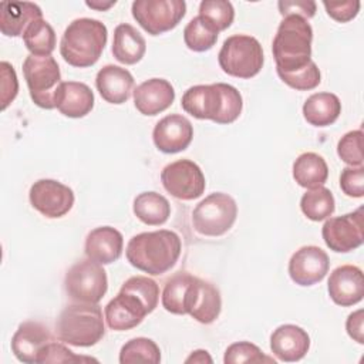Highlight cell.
Returning a JSON list of instances; mask_svg holds the SVG:
<instances>
[{
    "label": "cell",
    "instance_id": "cell-5",
    "mask_svg": "<svg viewBox=\"0 0 364 364\" xmlns=\"http://www.w3.org/2000/svg\"><path fill=\"white\" fill-rule=\"evenodd\" d=\"M60 341L75 347H91L105 334L102 310L92 303H73L65 306L55 321Z\"/></svg>",
    "mask_w": 364,
    "mask_h": 364
},
{
    "label": "cell",
    "instance_id": "cell-32",
    "mask_svg": "<svg viewBox=\"0 0 364 364\" xmlns=\"http://www.w3.org/2000/svg\"><path fill=\"white\" fill-rule=\"evenodd\" d=\"M23 41L33 55H51L55 48V31L44 18L34 20L24 31Z\"/></svg>",
    "mask_w": 364,
    "mask_h": 364
},
{
    "label": "cell",
    "instance_id": "cell-42",
    "mask_svg": "<svg viewBox=\"0 0 364 364\" xmlns=\"http://www.w3.org/2000/svg\"><path fill=\"white\" fill-rule=\"evenodd\" d=\"M323 6L327 11V14L338 21V23H347L353 20L358 11L361 3L358 0H347V1H323Z\"/></svg>",
    "mask_w": 364,
    "mask_h": 364
},
{
    "label": "cell",
    "instance_id": "cell-18",
    "mask_svg": "<svg viewBox=\"0 0 364 364\" xmlns=\"http://www.w3.org/2000/svg\"><path fill=\"white\" fill-rule=\"evenodd\" d=\"M53 341V336L47 326L40 321L21 323L11 338V351L21 363L34 364L40 351Z\"/></svg>",
    "mask_w": 364,
    "mask_h": 364
},
{
    "label": "cell",
    "instance_id": "cell-46",
    "mask_svg": "<svg viewBox=\"0 0 364 364\" xmlns=\"http://www.w3.org/2000/svg\"><path fill=\"white\" fill-rule=\"evenodd\" d=\"M185 363H212V357L208 354L206 350H195L192 354L185 360Z\"/></svg>",
    "mask_w": 364,
    "mask_h": 364
},
{
    "label": "cell",
    "instance_id": "cell-13",
    "mask_svg": "<svg viewBox=\"0 0 364 364\" xmlns=\"http://www.w3.org/2000/svg\"><path fill=\"white\" fill-rule=\"evenodd\" d=\"M31 206L43 216L57 219L67 215L74 205V192L55 179H38L28 192Z\"/></svg>",
    "mask_w": 364,
    "mask_h": 364
},
{
    "label": "cell",
    "instance_id": "cell-36",
    "mask_svg": "<svg viewBox=\"0 0 364 364\" xmlns=\"http://www.w3.org/2000/svg\"><path fill=\"white\" fill-rule=\"evenodd\" d=\"M121 291H128L136 296L148 309L149 313L155 310L159 300V286L155 280L146 276H132L124 282Z\"/></svg>",
    "mask_w": 364,
    "mask_h": 364
},
{
    "label": "cell",
    "instance_id": "cell-15",
    "mask_svg": "<svg viewBox=\"0 0 364 364\" xmlns=\"http://www.w3.org/2000/svg\"><path fill=\"white\" fill-rule=\"evenodd\" d=\"M193 138L191 121L181 114H171L156 122L152 131L155 146L164 154L185 151Z\"/></svg>",
    "mask_w": 364,
    "mask_h": 364
},
{
    "label": "cell",
    "instance_id": "cell-38",
    "mask_svg": "<svg viewBox=\"0 0 364 364\" xmlns=\"http://www.w3.org/2000/svg\"><path fill=\"white\" fill-rule=\"evenodd\" d=\"M280 80L287 84L290 88L297 91H309L316 88L321 81V74L317 64L311 60L306 67L291 73H282L277 71Z\"/></svg>",
    "mask_w": 364,
    "mask_h": 364
},
{
    "label": "cell",
    "instance_id": "cell-35",
    "mask_svg": "<svg viewBox=\"0 0 364 364\" xmlns=\"http://www.w3.org/2000/svg\"><path fill=\"white\" fill-rule=\"evenodd\" d=\"M199 16L212 24L216 31L226 30L235 18V9L226 0H203L199 4Z\"/></svg>",
    "mask_w": 364,
    "mask_h": 364
},
{
    "label": "cell",
    "instance_id": "cell-1",
    "mask_svg": "<svg viewBox=\"0 0 364 364\" xmlns=\"http://www.w3.org/2000/svg\"><path fill=\"white\" fill-rule=\"evenodd\" d=\"M181 250V237L172 230L161 229L132 236L127 245L125 256L135 269L151 276H159L175 266Z\"/></svg>",
    "mask_w": 364,
    "mask_h": 364
},
{
    "label": "cell",
    "instance_id": "cell-34",
    "mask_svg": "<svg viewBox=\"0 0 364 364\" xmlns=\"http://www.w3.org/2000/svg\"><path fill=\"white\" fill-rule=\"evenodd\" d=\"M161 361V350L156 343L146 337H135L128 340L119 351V363H152L158 364Z\"/></svg>",
    "mask_w": 364,
    "mask_h": 364
},
{
    "label": "cell",
    "instance_id": "cell-21",
    "mask_svg": "<svg viewBox=\"0 0 364 364\" xmlns=\"http://www.w3.org/2000/svg\"><path fill=\"white\" fill-rule=\"evenodd\" d=\"M124 237L112 226H100L92 229L87 237L84 250L88 259L100 264H111L122 255Z\"/></svg>",
    "mask_w": 364,
    "mask_h": 364
},
{
    "label": "cell",
    "instance_id": "cell-27",
    "mask_svg": "<svg viewBox=\"0 0 364 364\" xmlns=\"http://www.w3.org/2000/svg\"><path fill=\"white\" fill-rule=\"evenodd\" d=\"M341 114V102L336 94L316 92L303 104V117L313 127H327Z\"/></svg>",
    "mask_w": 364,
    "mask_h": 364
},
{
    "label": "cell",
    "instance_id": "cell-22",
    "mask_svg": "<svg viewBox=\"0 0 364 364\" xmlns=\"http://www.w3.org/2000/svg\"><path fill=\"white\" fill-rule=\"evenodd\" d=\"M95 85L104 101L119 105L134 92V77L127 68L107 64L97 73Z\"/></svg>",
    "mask_w": 364,
    "mask_h": 364
},
{
    "label": "cell",
    "instance_id": "cell-37",
    "mask_svg": "<svg viewBox=\"0 0 364 364\" xmlns=\"http://www.w3.org/2000/svg\"><path fill=\"white\" fill-rule=\"evenodd\" d=\"M225 364H240V363H269L276 364L273 357L266 355L256 344L249 341H237L230 344L223 357Z\"/></svg>",
    "mask_w": 364,
    "mask_h": 364
},
{
    "label": "cell",
    "instance_id": "cell-40",
    "mask_svg": "<svg viewBox=\"0 0 364 364\" xmlns=\"http://www.w3.org/2000/svg\"><path fill=\"white\" fill-rule=\"evenodd\" d=\"M81 361H97L91 357H82L74 354L70 348L58 341H50L38 355L37 363H81Z\"/></svg>",
    "mask_w": 364,
    "mask_h": 364
},
{
    "label": "cell",
    "instance_id": "cell-20",
    "mask_svg": "<svg viewBox=\"0 0 364 364\" xmlns=\"http://www.w3.org/2000/svg\"><path fill=\"white\" fill-rule=\"evenodd\" d=\"M310 348L307 331L296 324H282L270 336V350L282 361H300Z\"/></svg>",
    "mask_w": 364,
    "mask_h": 364
},
{
    "label": "cell",
    "instance_id": "cell-24",
    "mask_svg": "<svg viewBox=\"0 0 364 364\" xmlns=\"http://www.w3.org/2000/svg\"><path fill=\"white\" fill-rule=\"evenodd\" d=\"M43 18L41 9L30 1H1L0 3V30L7 37H23L26 28Z\"/></svg>",
    "mask_w": 364,
    "mask_h": 364
},
{
    "label": "cell",
    "instance_id": "cell-4",
    "mask_svg": "<svg viewBox=\"0 0 364 364\" xmlns=\"http://www.w3.org/2000/svg\"><path fill=\"white\" fill-rule=\"evenodd\" d=\"M311 41L313 28L307 20L299 16L284 17L272 44L276 71L291 73L306 67L311 61Z\"/></svg>",
    "mask_w": 364,
    "mask_h": 364
},
{
    "label": "cell",
    "instance_id": "cell-25",
    "mask_svg": "<svg viewBox=\"0 0 364 364\" xmlns=\"http://www.w3.org/2000/svg\"><path fill=\"white\" fill-rule=\"evenodd\" d=\"M220 310L222 297L218 287L196 277L189 300L188 314L202 324H210L219 317Z\"/></svg>",
    "mask_w": 364,
    "mask_h": 364
},
{
    "label": "cell",
    "instance_id": "cell-45",
    "mask_svg": "<svg viewBox=\"0 0 364 364\" xmlns=\"http://www.w3.org/2000/svg\"><path fill=\"white\" fill-rule=\"evenodd\" d=\"M364 311L360 309L351 314H348L346 321L347 334L357 341L358 344H364Z\"/></svg>",
    "mask_w": 364,
    "mask_h": 364
},
{
    "label": "cell",
    "instance_id": "cell-14",
    "mask_svg": "<svg viewBox=\"0 0 364 364\" xmlns=\"http://www.w3.org/2000/svg\"><path fill=\"white\" fill-rule=\"evenodd\" d=\"M330 269L327 253L318 246H301L289 260L290 279L299 286H313L321 282Z\"/></svg>",
    "mask_w": 364,
    "mask_h": 364
},
{
    "label": "cell",
    "instance_id": "cell-39",
    "mask_svg": "<svg viewBox=\"0 0 364 364\" xmlns=\"http://www.w3.org/2000/svg\"><path fill=\"white\" fill-rule=\"evenodd\" d=\"M337 155L350 166H363V131L344 134L337 144Z\"/></svg>",
    "mask_w": 364,
    "mask_h": 364
},
{
    "label": "cell",
    "instance_id": "cell-6",
    "mask_svg": "<svg viewBox=\"0 0 364 364\" xmlns=\"http://www.w3.org/2000/svg\"><path fill=\"white\" fill-rule=\"evenodd\" d=\"M218 63L223 73L236 78H252L263 67V48L257 38L247 34L228 37L218 54Z\"/></svg>",
    "mask_w": 364,
    "mask_h": 364
},
{
    "label": "cell",
    "instance_id": "cell-9",
    "mask_svg": "<svg viewBox=\"0 0 364 364\" xmlns=\"http://www.w3.org/2000/svg\"><path fill=\"white\" fill-rule=\"evenodd\" d=\"M237 216L235 199L223 192H213L202 199L192 212V225L203 236H222L233 226Z\"/></svg>",
    "mask_w": 364,
    "mask_h": 364
},
{
    "label": "cell",
    "instance_id": "cell-8",
    "mask_svg": "<svg viewBox=\"0 0 364 364\" xmlns=\"http://www.w3.org/2000/svg\"><path fill=\"white\" fill-rule=\"evenodd\" d=\"M64 290L77 303L98 304L108 290L107 272L91 259L80 260L67 270Z\"/></svg>",
    "mask_w": 364,
    "mask_h": 364
},
{
    "label": "cell",
    "instance_id": "cell-43",
    "mask_svg": "<svg viewBox=\"0 0 364 364\" xmlns=\"http://www.w3.org/2000/svg\"><path fill=\"white\" fill-rule=\"evenodd\" d=\"M1 109H6L9 104L16 98L18 91V81L13 65L7 61H1Z\"/></svg>",
    "mask_w": 364,
    "mask_h": 364
},
{
    "label": "cell",
    "instance_id": "cell-23",
    "mask_svg": "<svg viewBox=\"0 0 364 364\" xmlns=\"http://www.w3.org/2000/svg\"><path fill=\"white\" fill-rule=\"evenodd\" d=\"M55 108L68 118H82L94 108V92L84 82L63 81L57 88Z\"/></svg>",
    "mask_w": 364,
    "mask_h": 364
},
{
    "label": "cell",
    "instance_id": "cell-11",
    "mask_svg": "<svg viewBox=\"0 0 364 364\" xmlns=\"http://www.w3.org/2000/svg\"><path fill=\"white\" fill-rule=\"evenodd\" d=\"M161 182L168 193L181 200H193L206 188L202 169L191 159H178L168 164L161 172Z\"/></svg>",
    "mask_w": 364,
    "mask_h": 364
},
{
    "label": "cell",
    "instance_id": "cell-12",
    "mask_svg": "<svg viewBox=\"0 0 364 364\" xmlns=\"http://www.w3.org/2000/svg\"><path fill=\"white\" fill-rule=\"evenodd\" d=\"M321 236L327 247L337 253H347L360 247L364 242L363 208L327 219L323 225Z\"/></svg>",
    "mask_w": 364,
    "mask_h": 364
},
{
    "label": "cell",
    "instance_id": "cell-41",
    "mask_svg": "<svg viewBox=\"0 0 364 364\" xmlns=\"http://www.w3.org/2000/svg\"><path fill=\"white\" fill-rule=\"evenodd\" d=\"M340 188L350 198H363L364 166H346L340 173Z\"/></svg>",
    "mask_w": 364,
    "mask_h": 364
},
{
    "label": "cell",
    "instance_id": "cell-44",
    "mask_svg": "<svg viewBox=\"0 0 364 364\" xmlns=\"http://www.w3.org/2000/svg\"><path fill=\"white\" fill-rule=\"evenodd\" d=\"M277 7L283 17L299 16L309 20L316 14V3L311 0H280Z\"/></svg>",
    "mask_w": 364,
    "mask_h": 364
},
{
    "label": "cell",
    "instance_id": "cell-26",
    "mask_svg": "<svg viewBox=\"0 0 364 364\" xmlns=\"http://www.w3.org/2000/svg\"><path fill=\"white\" fill-rule=\"evenodd\" d=\"M146 51V43L142 34L128 23H121L114 30L111 53L121 64L132 65L142 60Z\"/></svg>",
    "mask_w": 364,
    "mask_h": 364
},
{
    "label": "cell",
    "instance_id": "cell-47",
    "mask_svg": "<svg viewBox=\"0 0 364 364\" xmlns=\"http://www.w3.org/2000/svg\"><path fill=\"white\" fill-rule=\"evenodd\" d=\"M115 3H117L115 0H114V1H108V3H101V1H85V4H87L88 7L94 9V10H100V11H102V10H108V9H109V7H112Z\"/></svg>",
    "mask_w": 364,
    "mask_h": 364
},
{
    "label": "cell",
    "instance_id": "cell-2",
    "mask_svg": "<svg viewBox=\"0 0 364 364\" xmlns=\"http://www.w3.org/2000/svg\"><path fill=\"white\" fill-rule=\"evenodd\" d=\"M181 105L185 112L198 119L232 124L242 112L243 100L233 85L216 82L188 88L182 95Z\"/></svg>",
    "mask_w": 364,
    "mask_h": 364
},
{
    "label": "cell",
    "instance_id": "cell-7",
    "mask_svg": "<svg viewBox=\"0 0 364 364\" xmlns=\"http://www.w3.org/2000/svg\"><path fill=\"white\" fill-rule=\"evenodd\" d=\"M23 74L33 102L44 109L55 108L57 88L63 82L57 61L51 55L30 54L23 63Z\"/></svg>",
    "mask_w": 364,
    "mask_h": 364
},
{
    "label": "cell",
    "instance_id": "cell-16",
    "mask_svg": "<svg viewBox=\"0 0 364 364\" xmlns=\"http://www.w3.org/2000/svg\"><path fill=\"white\" fill-rule=\"evenodd\" d=\"M327 290L330 299L341 307L360 303L364 296V279L361 269L353 264L338 266L328 277Z\"/></svg>",
    "mask_w": 364,
    "mask_h": 364
},
{
    "label": "cell",
    "instance_id": "cell-33",
    "mask_svg": "<svg viewBox=\"0 0 364 364\" xmlns=\"http://www.w3.org/2000/svg\"><path fill=\"white\" fill-rule=\"evenodd\" d=\"M216 28L209 24L203 17H193L183 30V41L185 46L196 53L210 50L218 41Z\"/></svg>",
    "mask_w": 364,
    "mask_h": 364
},
{
    "label": "cell",
    "instance_id": "cell-10",
    "mask_svg": "<svg viewBox=\"0 0 364 364\" xmlns=\"http://www.w3.org/2000/svg\"><path fill=\"white\" fill-rule=\"evenodd\" d=\"M132 17L151 36H159L175 28L186 13L183 0H135Z\"/></svg>",
    "mask_w": 364,
    "mask_h": 364
},
{
    "label": "cell",
    "instance_id": "cell-17",
    "mask_svg": "<svg viewBox=\"0 0 364 364\" xmlns=\"http://www.w3.org/2000/svg\"><path fill=\"white\" fill-rule=\"evenodd\" d=\"M104 314L111 330L125 331L141 324L149 311L136 296L119 290V293L105 306Z\"/></svg>",
    "mask_w": 364,
    "mask_h": 364
},
{
    "label": "cell",
    "instance_id": "cell-29",
    "mask_svg": "<svg viewBox=\"0 0 364 364\" xmlns=\"http://www.w3.org/2000/svg\"><path fill=\"white\" fill-rule=\"evenodd\" d=\"M195 277L186 272H176L165 282L161 301L166 311L172 314H188V299Z\"/></svg>",
    "mask_w": 364,
    "mask_h": 364
},
{
    "label": "cell",
    "instance_id": "cell-19",
    "mask_svg": "<svg viewBox=\"0 0 364 364\" xmlns=\"http://www.w3.org/2000/svg\"><path fill=\"white\" fill-rule=\"evenodd\" d=\"M175 100L172 84L164 78H149L134 90V105L142 115L154 117L168 109Z\"/></svg>",
    "mask_w": 364,
    "mask_h": 364
},
{
    "label": "cell",
    "instance_id": "cell-31",
    "mask_svg": "<svg viewBox=\"0 0 364 364\" xmlns=\"http://www.w3.org/2000/svg\"><path fill=\"white\" fill-rule=\"evenodd\" d=\"M300 209L307 219L320 222L333 215L336 209L334 196L326 186H317L303 193L300 199Z\"/></svg>",
    "mask_w": 364,
    "mask_h": 364
},
{
    "label": "cell",
    "instance_id": "cell-3",
    "mask_svg": "<svg viewBox=\"0 0 364 364\" xmlns=\"http://www.w3.org/2000/svg\"><path fill=\"white\" fill-rule=\"evenodd\" d=\"M107 38V27L100 20L90 17L75 18L63 33L60 41L61 57L73 67H91L100 60Z\"/></svg>",
    "mask_w": 364,
    "mask_h": 364
},
{
    "label": "cell",
    "instance_id": "cell-28",
    "mask_svg": "<svg viewBox=\"0 0 364 364\" xmlns=\"http://www.w3.org/2000/svg\"><path fill=\"white\" fill-rule=\"evenodd\" d=\"M293 178L297 185L306 189L323 186L328 178V166L321 155L304 152L293 164Z\"/></svg>",
    "mask_w": 364,
    "mask_h": 364
},
{
    "label": "cell",
    "instance_id": "cell-30",
    "mask_svg": "<svg viewBox=\"0 0 364 364\" xmlns=\"http://www.w3.org/2000/svg\"><path fill=\"white\" fill-rule=\"evenodd\" d=\"M132 210L135 216L145 225H164L171 216V205L168 199L154 191L142 192L134 199Z\"/></svg>",
    "mask_w": 364,
    "mask_h": 364
}]
</instances>
